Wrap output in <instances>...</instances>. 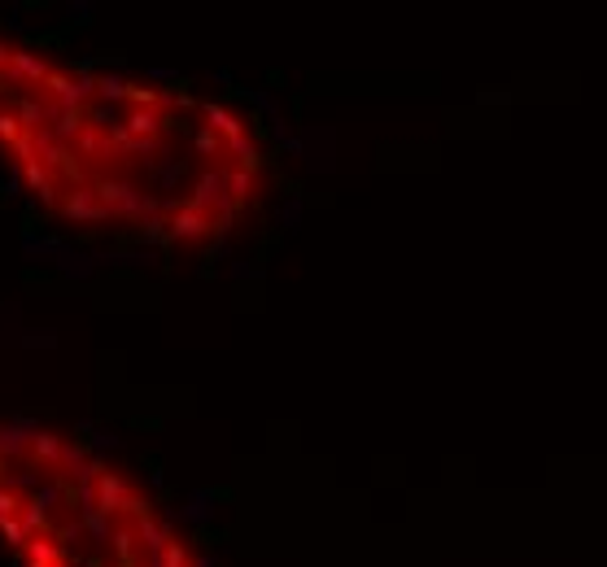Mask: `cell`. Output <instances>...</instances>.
Masks as SVG:
<instances>
[{
  "label": "cell",
  "instance_id": "cell-2",
  "mask_svg": "<svg viewBox=\"0 0 607 567\" xmlns=\"http://www.w3.org/2000/svg\"><path fill=\"white\" fill-rule=\"evenodd\" d=\"M0 550L14 567H210L123 463L35 419H0Z\"/></svg>",
  "mask_w": 607,
  "mask_h": 567
},
{
  "label": "cell",
  "instance_id": "cell-1",
  "mask_svg": "<svg viewBox=\"0 0 607 567\" xmlns=\"http://www.w3.org/2000/svg\"><path fill=\"white\" fill-rule=\"evenodd\" d=\"M0 162L57 223L184 253L236 236L271 192L245 110L18 35H0Z\"/></svg>",
  "mask_w": 607,
  "mask_h": 567
}]
</instances>
